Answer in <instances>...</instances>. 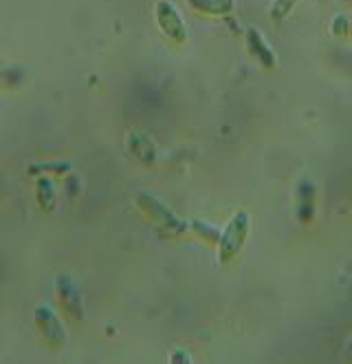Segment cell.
I'll use <instances>...</instances> for the list:
<instances>
[{
	"instance_id": "6da1fadb",
	"label": "cell",
	"mask_w": 352,
	"mask_h": 364,
	"mask_svg": "<svg viewBox=\"0 0 352 364\" xmlns=\"http://www.w3.org/2000/svg\"><path fill=\"white\" fill-rule=\"evenodd\" d=\"M249 230H251L249 212L238 210L229 219V223L225 225V230L220 232V239H218V261L220 263L229 265L242 252V247H245V243L249 239Z\"/></svg>"
},
{
	"instance_id": "7a4b0ae2",
	"label": "cell",
	"mask_w": 352,
	"mask_h": 364,
	"mask_svg": "<svg viewBox=\"0 0 352 364\" xmlns=\"http://www.w3.org/2000/svg\"><path fill=\"white\" fill-rule=\"evenodd\" d=\"M135 201H137L139 210L145 214V217L157 223L161 230H165L170 234H183L187 230V223L176 217V214L167 205H163L157 197L148 195V192H139Z\"/></svg>"
},
{
	"instance_id": "3957f363",
	"label": "cell",
	"mask_w": 352,
	"mask_h": 364,
	"mask_svg": "<svg viewBox=\"0 0 352 364\" xmlns=\"http://www.w3.org/2000/svg\"><path fill=\"white\" fill-rule=\"evenodd\" d=\"M154 20H157L161 33L170 42H174V45H185L187 42V25L181 11L176 9V5L170 3V0H159V3L154 5Z\"/></svg>"
},
{
	"instance_id": "277c9868",
	"label": "cell",
	"mask_w": 352,
	"mask_h": 364,
	"mask_svg": "<svg viewBox=\"0 0 352 364\" xmlns=\"http://www.w3.org/2000/svg\"><path fill=\"white\" fill-rule=\"evenodd\" d=\"M35 327L42 336V340L47 342L51 349H62L66 345V329L62 327L57 314L49 305H40L33 311Z\"/></svg>"
},
{
	"instance_id": "5b68a950",
	"label": "cell",
	"mask_w": 352,
	"mask_h": 364,
	"mask_svg": "<svg viewBox=\"0 0 352 364\" xmlns=\"http://www.w3.org/2000/svg\"><path fill=\"white\" fill-rule=\"evenodd\" d=\"M55 287H57V298H60V305L64 307V311L73 320H84V316H86L84 298H82V291L77 289V285L69 276H60L55 281Z\"/></svg>"
},
{
	"instance_id": "8992f818",
	"label": "cell",
	"mask_w": 352,
	"mask_h": 364,
	"mask_svg": "<svg viewBox=\"0 0 352 364\" xmlns=\"http://www.w3.org/2000/svg\"><path fill=\"white\" fill-rule=\"evenodd\" d=\"M247 45H249V51L251 55L262 64L264 69H273L275 67V53L271 51L269 42L264 40V36L258 31V29H249L247 31Z\"/></svg>"
},
{
	"instance_id": "52a82bcc",
	"label": "cell",
	"mask_w": 352,
	"mask_h": 364,
	"mask_svg": "<svg viewBox=\"0 0 352 364\" xmlns=\"http://www.w3.org/2000/svg\"><path fill=\"white\" fill-rule=\"evenodd\" d=\"M185 3L196 14L214 16V18L229 16L236 9V0H185Z\"/></svg>"
},
{
	"instance_id": "ba28073f",
	"label": "cell",
	"mask_w": 352,
	"mask_h": 364,
	"mask_svg": "<svg viewBox=\"0 0 352 364\" xmlns=\"http://www.w3.org/2000/svg\"><path fill=\"white\" fill-rule=\"evenodd\" d=\"M35 197H38V203L44 212H51L55 208V188H53V181L47 179V177H40L35 181Z\"/></svg>"
},
{
	"instance_id": "9c48e42d",
	"label": "cell",
	"mask_w": 352,
	"mask_h": 364,
	"mask_svg": "<svg viewBox=\"0 0 352 364\" xmlns=\"http://www.w3.org/2000/svg\"><path fill=\"white\" fill-rule=\"evenodd\" d=\"M297 3H299V0H273L271 9H269L271 23H275V25L284 23V20L293 14V9L297 7Z\"/></svg>"
},
{
	"instance_id": "30bf717a",
	"label": "cell",
	"mask_w": 352,
	"mask_h": 364,
	"mask_svg": "<svg viewBox=\"0 0 352 364\" xmlns=\"http://www.w3.org/2000/svg\"><path fill=\"white\" fill-rule=\"evenodd\" d=\"M192 228H194L198 234H201L203 239H207V241H211V243H218V239H220V232H218L216 228L203 223V221H192Z\"/></svg>"
},
{
	"instance_id": "8fae6325",
	"label": "cell",
	"mask_w": 352,
	"mask_h": 364,
	"mask_svg": "<svg viewBox=\"0 0 352 364\" xmlns=\"http://www.w3.org/2000/svg\"><path fill=\"white\" fill-rule=\"evenodd\" d=\"M71 166L69 164H42L40 168H31V173H35V170H40V173H42V170H51V173H66V170H69Z\"/></svg>"
},
{
	"instance_id": "7c38bea8",
	"label": "cell",
	"mask_w": 352,
	"mask_h": 364,
	"mask_svg": "<svg viewBox=\"0 0 352 364\" xmlns=\"http://www.w3.org/2000/svg\"><path fill=\"white\" fill-rule=\"evenodd\" d=\"M346 353H348V355H352V340H350V345H348V349H346Z\"/></svg>"
}]
</instances>
